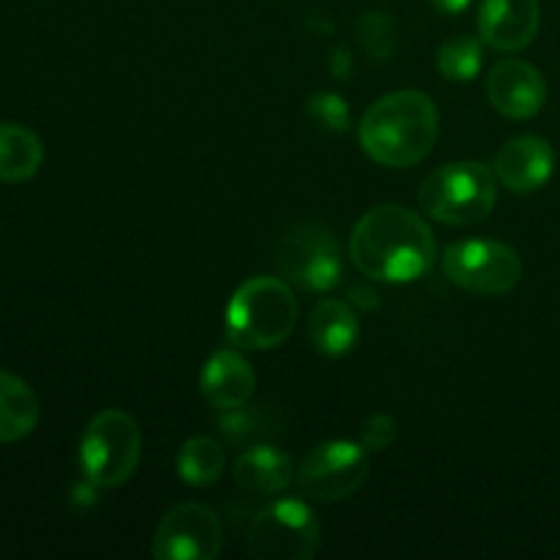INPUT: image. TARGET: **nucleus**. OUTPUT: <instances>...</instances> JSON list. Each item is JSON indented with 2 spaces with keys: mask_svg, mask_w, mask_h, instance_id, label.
Instances as JSON below:
<instances>
[{
  "mask_svg": "<svg viewBox=\"0 0 560 560\" xmlns=\"http://www.w3.org/2000/svg\"><path fill=\"white\" fill-rule=\"evenodd\" d=\"M487 98L503 118L528 120L541 113L547 102V82L528 60L506 58L492 66L487 80Z\"/></svg>",
  "mask_w": 560,
  "mask_h": 560,
  "instance_id": "nucleus-11",
  "label": "nucleus"
},
{
  "mask_svg": "<svg viewBox=\"0 0 560 560\" xmlns=\"http://www.w3.org/2000/svg\"><path fill=\"white\" fill-rule=\"evenodd\" d=\"M310 115L326 131H345L350 120V109L337 93H317L310 102Z\"/></svg>",
  "mask_w": 560,
  "mask_h": 560,
  "instance_id": "nucleus-21",
  "label": "nucleus"
},
{
  "mask_svg": "<svg viewBox=\"0 0 560 560\" xmlns=\"http://www.w3.org/2000/svg\"><path fill=\"white\" fill-rule=\"evenodd\" d=\"M44 162V145L36 131L20 124L0 120V180L22 184L38 173Z\"/></svg>",
  "mask_w": 560,
  "mask_h": 560,
  "instance_id": "nucleus-18",
  "label": "nucleus"
},
{
  "mask_svg": "<svg viewBox=\"0 0 560 560\" xmlns=\"http://www.w3.org/2000/svg\"><path fill=\"white\" fill-rule=\"evenodd\" d=\"M492 173L514 195H530L541 189L556 173V151L545 137H514L498 151Z\"/></svg>",
  "mask_w": 560,
  "mask_h": 560,
  "instance_id": "nucleus-13",
  "label": "nucleus"
},
{
  "mask_svg": "<svg viewBox=\"0 0 560 560\" xmlns=\"http://www.w3.org/2000/svg\"><path fill=\"white\" fill-rule=\"evenodd\" d=\"M299 323V301L279 277H252L228 306V339L241 350H271L290 339Z\"/></svg>",
  "mask_w": 560,
  "mask_h": 560,
  "instance_id": "nucleus-3",
  "label": "nucleus"
},
{
  "mask_svg": "<svg viewBox=\"0 0 560 560\" xmlns=\"http://www.w3.org/2000/svg\"><path fill=\"white\" fill-rule=\"evenodd\" d=\"M541 27L539 0H481L479 36L498 52H520Z\"/></svg>",
  "mask_w": 560,
  "mask_h": 560,
  "instance_id": "nucleus-12",
  "label": "nucleus"
},
{
  "mask_svg": "<svg viewBox=\"0 0 560 560\" xmlns=\"http://www.w3.org/2000/svg\"><path fill=\"white\" fill-rule=\"evenodd\" d=\"M277 266L284 282L310 293H326L342 282V246L323 224H301L279 244Z\"/></svg>",
  "mask_w": 560,
  "mask_h": 560,
  "instance_id": "nucleus-9",
  "label": "nucleus"
},
{
  "mask_svg": "<svg viewBox=\"0 0 560 560\" xmlns=\"http://www.w3.org/2000/svg\"><path fill=\"white\" fill-rule=\"evenodd\" d=\"M370 476V448L353 441H326L312 448L295 470L306 501L337 503L355 495Z\"/></svg>",
  "mask_w": 560,
  "mask_h": 560,
  "instance_id": "nucleus-8",
  "label": "nucleus"
},
{
  "mask_svg": "<svg viewBox=\"0 0 560 560\" xmlns=\"http://www.w3.org/2000/svg\"><path fill=\"white\" fill-rule=\"evenodd\" d=\"M438 131L441 113L427 93L394 91L366 109L359 126V140L375 164L405 170L430 156Z\"/></svg>",
  "mask_w": 560,
  "mask_h": 560,
  "instance_id": "nucleus-2",
  "label": "nucleus"
},
{
  "mask_svg": "<svg viewBox=\"0 0 560 560\" xmlns=\"http://www.w3.org/2000/svg\"><path fill=\"white\" fill-rule=\"evenodd\" d=\"M42 419L36 392L22 377L0 370V443H14L31 435Z\"/></svg>",
  "mask_w": 560,
  "mask_h": 560,
  "instance_id": "nucleus-17",
  "label": "nucleus"
},
{
  "mask_svg": "<svg viewBox=\"0 0 560 560\" xmlns=\"http://www.w3.org/2000/svg\"><path fill=\"white\" fill-rule=\"evenodd\" d=\"M257 386L255 366L238 350H219L206 361L200 375V392L219 413L246 408Z\"/></svg>",
  "mask_w": 560,
  "mask_h": 560,
  "instance_id": "nucleus-14",
  "label": "nucleus"
},
{
  "mask_svg": "<svg viewBox=\"0 0 560 560\" xmlns=\"http://www.w3.org/2000/svg\"><path fill=\"white\" fill-rule=\"evenodd\" d=\"M470 3H474V0H432V5H435V9L446 16L463 14Z\"/></svg>",
  "mask_w": 560,
  "mask_h": 560,
  "instance_id": "nucleus-23",
  "label": "nucleus"
},
{
  "mask_svg": "<svg viewBox=\"0 0 560 560\" xmlns=\"http://www.w3.org/2000/svg\"><path fill=\"white\" fill-rule=\"evenodd\" d=\"M142 454V432L135 416L109 408L88 421L80 441V470L88 485L115 490L135 476Z\"/></svg>",
  "mask_w": 560,
  "mask_h": 560,
  "instance_id": "nucleus-5",
  "label": "nucleus"
},
{
  "mask_svg": "<svg viewBox=\"0 0 560 560\" xmlns=\"http://www.w3.org/2000/svg\"><path fill=\"white\" fill-rule=\"evenodd\" d=\"M320 520L299 498H282L255 514L249 525V552L260 560H310L320 550Z\"/></svg>",
  "mask_w": 560,
  "mask_h": 560,
  "instance_id": "nucleus-6",
  "label": "nucleus"
},
{
  "mask_svg": "<svg viewBox=\"0 0 560 560\" xmlns=\"http://www.w3.org/2000/svg\"><path fill=\"white\" fill-rule=\"evenodd\" d=\"M224 470V448L217 438L195 435L180 446L178 476L189 487H208L219 481Z\"/></svg>",
  "mask_w": 560,
  "mask_h": 560,
  "instance_id": "nucleus-19",
  "label": "nucleus"
},
{
  "mask_svg": "<svg viewBox=\"0 0 560 560\" xmlns=\"http://www.w3.org/2000/svg\"><path fill=\"white\" fill-rule=\"evenodd\" d=\"M443 273L476 295H506L523 279V260L509 244L490 238L457 241L443 252Z\"/></svg>",
  "mask_w": 560,
  "mask_h": 560,
  "instance_id": "nucleus-7",
  "label": "nucleus"
},
{
  "mask_svg": "<svg viewBox=\"0 0 560 560\" xmlns=\"http://www.w3.org/2000/svg\"><path fill=\"white\" fill-rule=\"evenodd\" d=\"M235 485L249 495H277L295 481L293 459L273 446H252L235 459Z\"/></svg>",
  "mask_w": 560,
  "mask_h": 560,
  "instance_id": "nucleus-16",
  "label": "nucleus"
},
{
  "mask_svg": "<svg viewBox=\"0 0 560 560\" xmlns=\"http://www.w3.org/2000/svg\"><path fill=\"white\" fill-rule=\"evenodd\" d=\"M312 348L328 359L348 355L361 337V323L353 306L342 299H323L312 310L306 323Z\"/></svg>",
  "mask_w": 560,
  "mask_h": 560,
  "instance_id": "nucleus-15",
  "label": "nucleus"
},
{
  "mask_svg": "<svg viewBox=\"0 0 560 560\" xmlns=\"http://www.w3.org/2000/svg\"><path fill=\"white\" fill-rule=\"evenodd\" d=\"M222 539L217 512L202 503H180L162 517L151 552L159 560H213L222 552Z\"/></svg>",
  "mask_w": 560,
  "mask_h": 560,
  "instance_id": "nucleus-10",
  "label": "nucleus"
},
{
  "mask_svg": "<svg viewBox=\"0 0 560 560\" xmlns=\"http://www.w3.org/2000/svg\"><path fill=\"white\" fill-rule=\"evenodd\" d=\"M438 244L430 224L405 206H377L350 235V260L372 282L408 284L435 266Z\"/></svg>",
  "mask_w": 560,
  "mask_h": 560,
  "instance_id": "nucleus-1",
  "label": "nucleus"
},
{
  "mask_svg": "<svg viewBox=\"0 0 560 560\" xmlns=\"http://www.w3.org/2000/svg\"><path fill=\"white\" fill-rule=\"evenodd\" d=\"M397 438V421L388 413H375L364 421L361 427V443H364L370 452H383L388 448Z\"/></svg>",
  "mask_w": 560,
  "mask_h": 560,
  "instance_id": "nucleus-22",
  "label": "nucleus"
},
{
  "mask_svg": "<svg viewBox=\"0 0 560 560\" xmlns=\"http://www.w3.org/2000/svg\"><path fill=\"white\" fill-rule=\"evenodd\" d=\"M498 200V178L481 162H448L432 170L419 189V206L430 219L470 228L490 219Z\"/></svg>",
  "mask_w": 560,
  "mask_h": 560,
  "instance_id": "nucleus-4",
  "label": "nucleus"
},
{
  "mask_svg": "<svg viewBox=\"0 0 560 560\" xmlns=\"http://www.w3.org/2000/svg\"><path fill=\"white\" fill-rule=\"evenodd\" d=\"M485 63V47L474 36H452L438 49V71L448 82H470Z\"/></svg>",
  "mask_w": 560,
  "mask_h": 560,
  "instance_id": "nucleus-20",
  "label": "nucleus"
}]
</instances>
